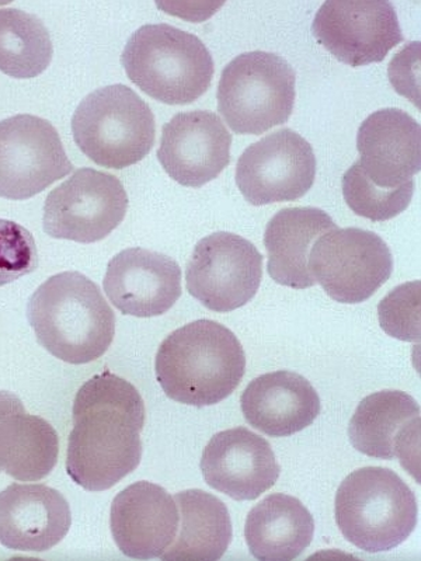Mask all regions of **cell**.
<instances>
[{
    "instance_id": "obj_1",
    "label": "cell",
    "mask_w": 421,
    "mask_h": 561,
    "mask_svg": "<svg viewBox=\"0 0 421 561\" xmlns=\"http://www.w3.org/2000/svg\"><path fill=\"white\" fill-rule=\"evenodd\" d=\"M145 403L138 389L109 370L89 379L73 402L67 472L80 488L104 491L122 482L143 459Z\"/></svg>"
},
{
    "instance_id": "obj_2",
    "label": "cell",
    "mask_w": 421,
    "mask_h": 561,
    "mask_svg": "<svg viewBox=\"0 0 421 561\" xmlns=\"http://www.w3.org/2000/svg\"><path fill=\"white\" fill-rule=\"evenodd\" d=\"M155 370L168 398L207 408L237 390L244 377L246 355L237 335L224 324L195 320L163 340Z\"/></svg>"
},
{
    "instance_id": "obj_3",
    "label": "cell",
    "mask_w": 421,
    "mask_h": 561,
    "mask_svg": "<svg viewBox=\"0 0 421 561\" xmlns=\"http://www.w3.org/2000/svg\"><path fill=\"white\" fill-rule=\"evenodd\" d=\"M38 343L64 363L102 358L115 335V314L102 290L87 275L67 272L39 285L27 305Z\"/></svg>"
},
{
    "instance_id": "obj_4",
    "label": "cell",
    "mask_w": 421,
    "mask_h": 561,
    "mask_svg": "<svg viewBox=\"0 0 421 561\" xmlns=\"http://www.w3.org/2000/svg\"><path fill=\"white\" fill-rule=\"evenodd\" d=\"M122 64L144 93L170 105L192 104L202 98L215 72L202 39L169 24L138 28L125 45Z\"/></svg>"
},
{
    "instance_id": "obj_5",
    "label": "cell",
    "mask_w": 421,
    "mask_h": 561,
    "mask_svg": "<svg viewBox=\"0 0 421 561\" xmlns=\"http://www.w3.org/2000/svg\"><path fill=\"white\" fill-rule=\"evenodd\" d=\"M335 523L344 538L367 553L389 552L402 545L418 525V501L399 474L368 466L340 484Z\"/></svg>"
},
{
    "instance_id": "obj_6",
    "label": "cell",
    "mask_w": 421,
    "mask_h": 561,
    "mask_svg": "<svg viewBox=\"0 0 421 561\" xmlns=\"http://www.w3.org/2000/svg\"><path fill=\"white\" fill-rule=\"evenodd\" d=\"M72 135L83 154L105 169L123 170L147 158L155 145L152 110L132 88L94 90L72 117Z\"/></svg>"
},
{
    "instance_id": "obj_7",
    "label": "cell",
    "mask_w": 421,
    "mask_h": 561,
    "mask_svg": "<svg viewBox=\"0 0 421 561\" xmlns=\"http://www.w3.org/2000/svg\"><path fill=\"white\" fill-rule=\"evenodd\" d=\"M295 82L294 68L280 55L240 54L220 75L218 112L234 133L262 135L288 122Z\"/></svg>"
},
{
    "instance_id": "obj_8",
    "label": "cell",
    "mask_w": 421,
    "mask_h": 561,
    "mask_svg": "<svg viewBox=\"0 0 421 561\" xmlns=\"http://www.w3.org/2000/svg\"><path fill=\"white\" fill-rule=\"evenodd\" d=\"M309 270L330 298L355 305L373 297L390 278L394 259L377 233L335 228L316 240Z\"/></svg>"
},
{
    "instance_id": "obj_9",
    "label": "cell",
    "mask_w": 421,
    "mask_h": 561,
    "mask_svg": "<svg viewBox=\"0 0 421 561\" xmlns=\"http://www.w3.org/2000/svg\"><path fill=\"white\" fill-rule=\"evenodd\" d=\"M128 195L115 175L83 168L48 194L44 232L54 239L96 243L122 225Z\"/></svg>"
},
{
    "instance_id": "obj_10",
    "label": "cell",
    "mask_w": 421,
    "mask_h": 561,
    "mask_svg": "<svg viewBox=\"0 0 421 561\" xmlns=\"http://www.w3.org/2000/svg\"><path fill=\"white\" fill-rule=\"evenodd\" d=\"M263 278V255L248 239L217 232L200 240L185 268L193 298L213 312H232L258 294Z\"/></svg>"
},
{
    "instance_id": "obj_11",
    "label": "cell",
    "mask_w": 421,
    "mask_h": 561,
    "mask_svg": "<svg viewBox=\"0 0 421 561\" xmlns=\"http://www.w3.org/2000/svg\"><path fill=\"white\" fill-rule=\"evenodd\" d=\"M73 170L47 119L19 114L0 122V197L23 202Z\"/></svg>"
},
{
    "instance_id": "obj_12",
    "label": "cell",
    "mask_w": 421,
    "mask_h": 561,
    "mask_svg": "<svg viewBox=\"0 0 421 561\" xmlns=\"http://www.w3.org/2000/svg\"><path fill=\"white\" fill-rule=\"evenodd\" d=\"M316 158L307 139L284 128L250 145L238 160L237 184L246 202L262 207L295 202L312 188Z\"/></svg>"
},
{
    "instance_id": "obj_13",
    "label": "cell",
    "mask_w": 421,
    "mask_h": 561,
    "mask_svg": "<svg viewBox=\"0 0 421 561\" xmlns=\"http://www.w3.org/2000/svg\"><path fill=\"white\" fill-rule=\"evenodd\" d=\"M312 33L340 62L359 68L383 62L403 42L392 3L329 0L316 13Z\"/></svg>"
},
{
    "instance_id": "obj_14",
    "label": "cell",
    "mask_w": 421,
    "mask_h": 561,
    "mask_svg": "<svg viewBox=\"0 0 421 561\" xmlns=\"http://www.w3.org/2000/svg\"><path fill=\"white\" fill-rule=\"evenodd\" d=\"M232 135L223 119L207 110L175 114L163 125L158 160L184 187H203L230 163Z\"/></svg>"
},
{
    "instance_id": "obj_15",
    "label": "cell",
    "mask_w": 421,
    "mask_h": 561,
    "mask_svg": "<svg viewBox=\"0 0 421 561\" xmlns=\"http://www.w3.org/2000/svg\"><path fill=\"white\" fill-rule=\"evenodd\" d=\"M103 288L120 312L155 318L169 312L182 297V270L169 255L127 249L110 260Z\"/></svg>"
},
{
    "instance_id": "obj_16",
    "label": "cell",
    "mask_w": 421,
    "mask_h": 561,
    "mask_svg": "<svg viewBox=\"0 0 421 561\" xmlns=\"http://www.w3.org/2000/svg\"><path fill=\"white\" fill-rule=\"evenodd\" d=\"M200 468L209 488L237 501L259 499L277 483L281 473L268 440L244 427L215 434Z\"/></svg>"
},
{
    "instance_id": "obj_17",
    "label": "cell",
    "mask_w": 421,
    "mask_h": 561,
    "mask_svg": "<svg viewBox=\"0 0 421 561\" xmlns=\"http://www.w3.org/2000/svg\"><path fill=\"white\" fill-rule=\"evenodd\" d=\"M351 445L369 458H398L403 468H419L420 405L400 390H383L367 396L355 409L349 425Z\"/></svg>"
},
{
    "instance_id": "obj_18",
    "label": "cell",
    "mask_w": 421,
    "mask_h": 561,
    "mask_svg": "<svg viewBox=\"0 0 421 561\" xmlns=\"http://www.w3.org/2000/svg\"><path fill=\"white\" fill-rule=\"evenodd\" d=\"M179 508L172 495L158 484L138 482L117 494L110 528L120 552L129 559L160 558L179 530Z\"/></svg>"
},
{
    "instance_id": "obj_19",
    "label": "cell",
    "mask_w": 421,
    "mask_h": 561,
    "mask_svg": "<svg viewBox=\"0 0 421 561\" xmlns=\"http://www.w3.org/2000/svg\"><path fill=\"white\" fill-rule=\"evenodd\" d=\"M72 525L69 503L45 484L9 485L0 493V545L16 552H48Z\"/></svg>"
},
{
    "instance_id": "obj_20",
    "label": "cell",
    "mask_w": 421,
    "mask_h": 561,
    "mask_svg": "<svg viewBox=\"0 0 421 561\" xmlns=\"http://www.w3.org/2000/svg\"><path fill=\"white\" fill-rule=\"evenodd\" d=\"M357 148L361 172L379 187H402L420 172V124L403 110L371 114L359 129Z\"/></svg>"
},
{
    "instance_id": "obj_21",
    "label": "cell",
    "mask_w": 421,
    "mask_h": 561,
    "mask_svg": "<svg viewBox=\"0 0 421 561\" xmlns=\"http://www.w3.org/2000/svg\"><path fill=\"white\" fill-rule=\"evenodd\" d=\"M240 409L246 421L270 437H291L320 413V399L303 375L275 370L255 378L243 390Z\"/></svg>"
},
{
    "instance_id": "obj_22",
    "label": "cell",
    "mask_w": 421,
    "mask_h": 561,
    "mask_svg": "<svg viewBox=\"0 0 421 561\" xmlns=\"http://www.w3.org/2000/svg\"><path fill=\"white\" fill-rule=\"evenodd\" d=\"M59 438L53 425L26 413L16 394L0 392V472L38 482L57 466Z\"/></svg>"
},
{
    "instance_id": "obj_23",
    "label": "cell",
    "mask_w": 421,
    "mask_h": 561,
    "mask_svg": "<svg viewBox=\"0 0 421 561\" xmlns=\"http://www.w3.org/2000/svg\"><path fill=\"white\" fill-rule=\"evenodd\" d=\"M335 224L325 210L314 207L285 208L270 220L264 233L269 274L275 283L294 289L312 288L309 253L316 240Z\"/></svg>"
},
{
    "instance_id": "obj_24",
    "label": "cell",
    "mask_w": 421,
    "mask_h": 561,
    "mask_svg": "<svg viewBox=\"0 0 421 561\" xmlns=\"http://www.w3.org/2000/svg\"><path fill=\"white\" fill-rule=\"evenodd\" d=\"M315 520L298 499L270 494L254 505L246 519L244 538L253 558L289 561L312 543Z\"/></svg>"
},
{
    "instance_id": "obj_25",
    "label": "cell",
    "mask_w": 421,
    "mask_h": 561,
    "mask_svg": "<svg viewBox=\"0 0 421 561\" xmlns=\"http://www.w3.org/2000/svg\"><path fill=\"white\" fill-rule=\"evenodd\" d=\"M179 530L163 561H215L232 542V520L227 505L207 491L193 489L174 495Z\"/></svg>"
},
{
    "instance_id": "obj_26",
    "label": "cell",
    "mask_w": 421,
    "mask_h": 561,
    "mask_svg": "<svg viewBox=\"0 0 421 561\" xmlns=\"http://www.w3.org/2000/svg\"><path fill=\"white\" fill-rule=\"evenodd\" d=\"M53 55L52 35L42 20L20 9H0V72L34 79L49 67Z\"/></svg>"
},
{
    "instance_id": "obj_27",
    "label": "cell",
    "mask_w": 421,
    "mask_h": 561,
    "mask_svg": "<svg viewBox=\"0 0 421 561\" xmlns=\"http://www.w3.org/2000/svg\"><path fill=\"white\" fill-rule=\"evenodd\" d=\"M342 187L350 209L373 222L398 217L412 203L414 194V182L398 188H384L371 183L357 162L344 173Z\"/></svg>"
},
{
    "instance_id": "obj_28",
    "label": "cell",
    "mask_w": 421,
    "mask_h": 561,
    "mask_svg": "<svg viewBox=\"0 0 421 561\" xmlns=\"http://www.w3.org/2000/svg\"><path fill=\"white\" fill-rule=\"evenodd\" d=\"M420 280L390 290L378 305L380 328L402 342H420Z\"/></svg>"
},
{
    "instance_id": "obj_29",
    "label": "cell",
    "mask_w": 421,
    "mask_h": 561,
    "mask_svg": "<svg viewBox=\"0 0 421 561\" xmlns=\"http://www.w3.org/2000/svg\"><path fill=\"white\" fill-rule=\"evenodd\" d=\"M38 264L32 232L13 220L0 219V287L34 273Z\"/></svg>"
}]
</instances>
